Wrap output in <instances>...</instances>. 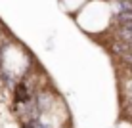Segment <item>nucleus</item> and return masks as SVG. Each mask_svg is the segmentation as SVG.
I'll return each instance as SVG.
<instances>
[{
    "instance_id": "obj_1",
    "label": "nucleus",
    "mask_w": 132,
    "mask_h": 128,
    "mask_svg": "<svg viewBox=\"0 0 132 128\" xmlns=\"http://www.w3.org/2000/svg\"><path fill=\"white\" fill-rule=\"evenodd\" d=\"M15 98L19 99V101H27V99H29V92H27L25 84H17V88H15Z\"/></svg>"
}]
</instances>
